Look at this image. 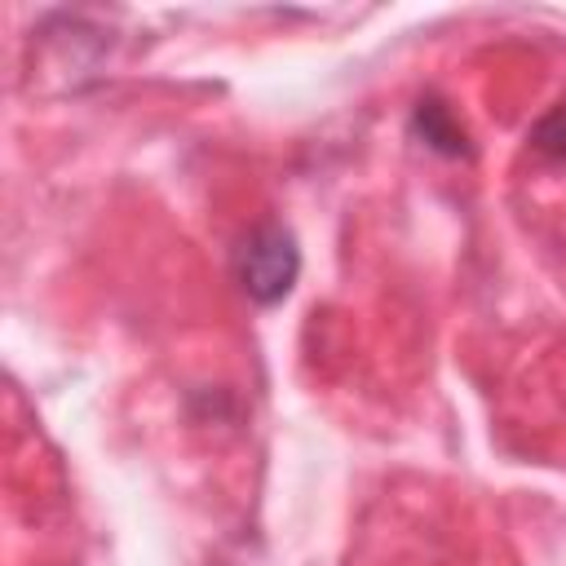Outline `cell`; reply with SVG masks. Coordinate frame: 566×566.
Returning a JSON list of instances; mask_svg holds the SVG:
<instances>
[{
	"label": "cell",
	"mask_w": 566,
	"mask_h": 566,
	"mask_svg": "<svg viewBox=\"0 0 566 566\" xmlns=\"http://www.w3.org/2000/svg\"><path fill=\"white\" fill-rule=\"evenodd\" d=\"M416 128L424 133V142L429 146H438V150H447V155H460L464 150V133H460V124L447 115V106H438V102H420V111H416Z\"/></svg>",
	"instance_id": "7a4b0ae2"
},
{
	"label": "cell",
	"mask_w": 566,
	"mask_h": 566,
	"mask_svg": "<svg viewBox=\"0 0 566 566\" xmlns=\"http://www.w3.org/2000/svg\"><path fill=\"white\" fill-rule=\"evenodd\" d=\"M296 270H301V252H296V239L292 230L283 226H256L243 243H239V256H234V274H239V287L256 301V305H274L292 292L296 283Z\"/></svg>",
	"instance_id": "6da1fadb"
}]
</instances>
